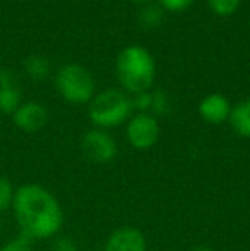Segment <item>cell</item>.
<instances>
[{
  "label": "cell",
  "instance_id": "d6986e66",
  "mask_svg": "<svg viewBox=\"0 0 250 251\" xmlns=\"http://www.w3.org/2000/svg\"><path fill=\"white\" fill-rule=\"evenodd\" d=\"M50 251H77V245L74 243V239L67 238V236H55Z\"/></svg>",
  "mask_w": 250,
  "mask_h": 251
},
{
  "label": "cell",
  "instance_id": "ac0fdd59",
  "mask_svg": "<svg viewBox=\"0 0 250 251\" xmlns=\"http://www.w3.org/2000/svg\"><path fill=\"white\" fill-rule=\"evenodd\" d=\"M130 101H132V109H136L137 113H149L151 111V91L132 94Z\"/></svg>",
  "mask_w": 250,
  "mask_h": 251
},
{
  "label": "cell",
  "instance_id": "8fae6325",
  "mask_svg": "<svg viewBox=\"0 0 250 251\" xmlns=\"http://www.w3.org/2000/svg\"><path fill=\"white\" fill-rule=\"evenodd\" d=\"M228 122H230L231 128L238 137L250 139V98L231 106Z\"/></svg>",
  "mask_w": 250,
  "mask_h": 251
},
{
  "label": "cell",
  "instance_id": "3957f363",
  "mask_svg": "<svg viewBox=\"0 0 250 251\" xmlns=\"http://www.w3.org/2000/svg\"><path fill=\"white\" fill-rule=\"evenodd\" d=\"M132 111V101L125 91L105 89L89 101L87 115L96 128L107 130L127 123Z\"/></svg>",
  "mask_w": 250,
  "mask_h": 251
},
{
  "label": "cell",
  "instance_id": "ffe728a7",
  "mask_svg": "<svg viewBox=\"0 0 250 251\" xmlns=\"http://www.w3.org/2000/svg\"><path fill=\"white\" fill-rule=\"evenodd\" d=\"M194 0H160V5L163 10H170V12H182V10L189 9L192 5Z\"/></svg>",
  "mask_w": 250,
  "mask_h": 251
},
{
  "label": "cell",
  "instance_id": "ba28073f",
  "mask_svg": "<svg viewBox=\"0 0 250 251\" xmlns=\"http://www.w3.org/2000/svg\"><path fill=\"white\" fill-rule=\"evenodd\" d=\"M105 251H147V241L142 231L132 226L118 227L108 236Z\"/></svg>",
  "mask_w": 250,
  "mask_h": 251
},
{
  "label": "cell",
  "instance_id": "4fadbf2b",
  "mask_svg": "<svg viewBox=\"0 0 250 251\" xmlns=\"http://www.w3.org/2000/svg\"><path fill=\"white\" fill-rule=\"evenodd\" d=\"M165 17V10L161 9L160 3H146L142 5V9L139 10V23L142 24L147 29H153V27H158L161 23H163Z\"/></svg>",
  "mask_w": 250,
  "mask_h": 251
},
{
  "label": "cell",
  "instance_id": "2e32d148",
  "mask_svg": "<svg viewBox=\"0 0 250 251\" xmlns=\"http://www.w3.org/2000/svg\"><path fill=\"white\" fill-rule=\"evenodd\" d=\"M242 0H207V5L218 16H231L238 10Z\"/></svg>",
  "mask_w": 250,
  "mask_h": 251
},
{
  "label": "cell",
  "instance_id": "8992f818",
  "mask_svg": "<svg viewBox=\"0 0 250 251\" xmlns=\"http://www.w3.org/2000/svg\"><path fill=\"white\" fill-rule=\"evenodd\" d=\"M81 147H83V152L86 154V157L91 159L93 162H98V164L111 162L117 157L118 152V146L115 142V139L107 130L101 128L87 130L83 135Z\"/></svg>",
  "mask_w": 250,
  "mask_h": 251
},
{
  "label": "cell",
  "instance_id": "30bf717a",
  "mask_svg": "<svg viewBox=\"0 0 250 251\" xmlns=\"http://www.w3.org/2000/svg\"><path fill=\"white\" fill-rule=\"evenodd\" d=\"M23 104V93L12 70H0V111L12 115Z\"/></svg>",
  "mask_w": 250,
  "mask_h": 251
},
{
  "label": "cell",
  "instance_id": "44dd1931",
  "mask_svg": "<svg viewBox=\"0 0 250 251\" xmlns=\"http://www.w3.org/2000/svg\"><path fill=\"white\" fill-rule=\"evenodd\" d=\"M132 2L140 3V5H146V3H151V2H153V0H132Z\"/></svg>",
  "mask_w": 250,
  "mask_h": 251
},
{
  "label": "cell",
  "instance_id": "6da1fadb",
  "mask_svg": "<svg viewBox=\"0 0 250 251\" xmlns=\"http://www.w3.org/2000/svg\"><path fill=\"white\" fill-rule=\"evenodd\" d=\"M12 212L19 232L33 241L55 238L63 226L60 201L50 190L36 183H26L16 190Z\"/></svg>",
  "mask_w": 250,
  "mask_h": 251
},
{
  "label": "cell",
  "instance_id": "52a82bcc",
  "mask_svg": "<svg viewBox=\"0 0 250 251\" xmlns=\"http://www.w3.org/2000/svg\"><path fill=\"white\" fill-rule=\"evenodd\" d=\"M14 125L26 133H36L45 128L48 122V111L43 104L34 101L23 102L16 111L12 113Z\"/></svg>",
  "mask_w": 250,
  "mask_h": 251
},
{
  "label": "cell",
  "instance_id": "e0dca14e",
  "mask_svg": "<svg viewBox=\"0 0 250 251\" xmlns=\"http://www.w3.org/2000/svg\"><path fill=\"white\" fill-rule=\"evenodd\" d=\"M33 239L24 236L23 232H19L17 236H14L12 239H9L7 243H3L0 246V251H33Z\"/></svg>",
  "mask_w": 250,
  "mask_h": 251
},
{
  "label": "cell",
  "instance_id": "7c38bea8",
  "mask_svg": "<svg viewBox=\"0 0 250 251\" xmlns=\"http://www.w3.org/2000/svg\"><path fill=\"white\" fill-rule=\"evenodd\" d=\"M24 70L33 80H45L50 75V62H48L45 56L33 55L24 62Z\"/></svg>",
  "mask_w": 250,
  "mask_h": 251
},
{
  "label": "cell",
  "instance_id": "5b68a950",
  "mask_svg": "<svg viewBox=\"0 0 250 251\" xmlns=\"http://www.w3.org/2000/svg\"><path fill=\"white\" fill-rule=\"evenodd\" d=\"M160 122L151 113H136L129 118L125 126V137L137 151H147L160 140Z\"/></svg>",
  "mask_w": 250,
  "mask_h": 251
},
{
  "label": "cell",
  "instance_id": "9a60e30c",
  "mask_svg": "<svg viewBox=\"0 0 250 251\" xmlns=\"http://www.w3.org/2000/svg\"><path fill=\"white\" fill-rule=\"evenodd\" d=\"M168 109H170V100H168L167 93L165 91H151V115L158 116L167 115Z\"/></svg>",
  "mask_w": 250,
  "mask_h": 251
},
{
  "label": "cell",
  "instance_id": "7a4b0ae2",
  "mask_svg": "<svg viewBox=\"0 0 250 251\" xmlns=\"http://www.w3.org/2000/svg\"><path fill=\"white\" fill-rule=\"evenodd\" d=\"M115 72L125 93H144L149 91L154 84L156 60L147 48L140 45H129L117 55Z\"/></svg>",
  "mask_w": 250,
  "mask_h": 251
},
{
  "label": "cell",
  "instance_id": "5bb4252c",
  "mask_svg": "<svg viewBox=\"0 0 250 251\" xmlns=\"http://www.w3.org/2000/svg\"><path fill=\"white\" fill-rule=\"evenodd\" d=\"M14 195H16V188L12 186V181L5 176H0V214L12 208Z\"/></svg>",
  "mask_w": 250,
  "mask_h": 251
},
{
  "label": "cell",
  "instance_id": "7402d4cb",
  "mask_svg": "<svg viewBox=\"0 0 250 251\" xmlns=\"http://www.w3.org/2000/svg\"><path fill=\"white\" fill-rule=\"evenodd\" d=\"M192 251H213L211 248H206V246H197V248H194Z\"/></svg>",
  "mask_w": 250,
  "mask_h": 251
},
{
  "label": "cell",
  "instance_id": "9c48e42d",
  "mask_svg": "<svg viewBox=\"0 0 250 251\" xmlns=\"http://www.w3.org/2000/svg\"><path fill=\"white\" fill-rule=\"evenodd\" d=\"M200 118L211 125H220L230 118L231 113V102L226 96L220 93H211L200 100L197 106Z\"/></svg>",
  "mask_w": 250,
  "mask_h": 251
},
{
  "label": "cell",
  "instance_id": "277c9868",
  "mask_svg": "<svg viewBox=\"0 0 250 251\" xmlns=\"http://www.w3.org/2000/svg\"><path fill=\"white\" fill-rule=\"evenodd\" d=\"M55 86L63 100L72 104H86L96 94L93 75L79 63L63 65L55 75Z\"/></svg>",
  "mask_w": 250,
  "mask_h": 251
}]
</instances>
